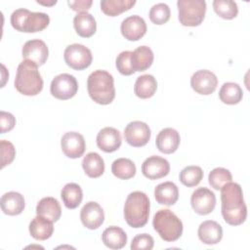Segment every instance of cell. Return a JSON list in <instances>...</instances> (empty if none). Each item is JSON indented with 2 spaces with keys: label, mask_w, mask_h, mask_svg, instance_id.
Segmentation results:
<instances>
[{
  "label": "cell",
  "mask_w": 250,
  "mask_h": 250,
  "mask_svg": "<svg viewBox=\"0 0 250 250\" xmlns=\"http://www.w3.org/2000/svg\"><path fill=\"white\" fill-rule=\"evenodd\" d=\"M82 168L88 177L99 178L104 172V162L99 153L89 152L82 160Z\"/></svg>",
  "instance_id": "cell-28"
},
{
  "label": "cell",
  "mask_w": 250,
  "mask_h": 250,
  "mask_svg": "<svg viewBox=\"0 0 250 250\" xmlns=\"http://www.w3.org/2000/svg\"><path fill=\"white\" fill-rule=\"evenodd\" d=\"M170 8L165 3H157L153 5L149 11V20L154 24L160 25L166 23L170 19Z\"/></svg>",
  "instance_id": "cell-37"
},
{
  "label": "cell",
  "mask_w": 250,
  "mask_h": 250,
  "mask_svg": "<svg viewBox=\"0 0 250 250\" xmlns=\"http://www.w3.org/2000/svg\"><path fill=\"white\" fill-rule=\"evenodd\" d=\"M203 179V171L199 166L190 165L185 167L180 173L181 183L188 188L197 186Z\"/></svg>",
  "instance_id": "cell-35"
},
{
  "label": "cell",
  "mask_w": 250,
  "mask_h": 250,
  "mask_svg": "<svg viewBox=\"0 0 250 250\" xmlns=\"http://www.w3.org/2000/svg\"><path fill=\"white\" fill-rule=\"evenodd\" d=\"M73 25L76 33L84 38L94 35L97 29L95 18L87 12L78 13L73 19Z\"/></svg>",
  "instance_id": "cell-23"
},
{
  "label": "cell",
  "mask_w": 250,
  "mask_h": 250,
  "mask_svg": "<svg viewBox=\"0 0 250 250\" xmlns=\"http://www.w3.org/2000/svg\"><path fill=\"white\" fill-rule=\"evenodd\" d=\"M80 219L84 227L89 229H99L104 221V213L99 203L87 202L80 211Z\"/></svg>",
  "instance_id": "cell-16"
},
{
  "label": "cell",
  "mask_w": 250,
  "mask_h": 250,
  "mask_svg": "<svg viewBox=\"0 0 250 250\" xmlns=\"http://www.w3.org/2000/svg\"><path fill=\"white\" fill-rule=\"evenodd\" d=\"M222 215L225 222L230 226H239L245 222L247 207L243 199L239 184L229 182L221 188Z\"/></svg>",
  "instance_id": "cell-1"
},
{
  "label": "cell",
  "mask_w": 250,
  "mask_h": 250,
  "mask_svg": "<svg viewBox=\"0 0 250 250\" xmlns=\"http://www.w3.org/2000/svg\"><path fill=\"white\" fill-rule=\"evenodd\" d=\"M0 124H1V134L11 131L16 125V118L10 112L1 110L0 112Z\"/></svg>",
  "instance_id": "cell-41"
},
{
  "label": "cell",
  "mask_w": 250,
  "mask_h": 250,
  "mask_svg": "<svg viewBox=\"0 0 250 250\" xmlns=\"http://www.w3.org/2000/svg\"><path fill=\"white\" fill-rule=\"evenodd\" d=\"M154 197L159 204L174 205L179 198L178 187L172 182H164L154 188Z\"/></svg>",
  "instance_id": "cell-22"
},
{
  "label": "cell",
  "mask_w": 250,
  "mask_h": 250,
  "mask_svg": "<svg viewBox=\"0 0 250 250\" xmlns=\"http://www.w3.org/2000/svg\"><path fill=\"white\" fill-rule=\"evenodd\" d=\"M102 239L106 247L110 249H121L126 245L127 234L121 228L111 226L103 231Z\"/></svg>",
  "instance_id": "cell-26"
},
{
  "label": "cell",
  "mask_w": 250,
  "mask_h": 250,
  "mask_svg": "<svg viewBox=\"0 0 250 250\" xmlns=\"http://www.w3.org/2000/svg\"><path fill=\"white\" fill-rule=\"evenodd\" d=\"M64 62L75 70H83L92 63V53L89 48L82 44L68 45L63 53Z\"/></svg>",
  "instance_id": "cell-8"
},
{
  "label": "cell",
  "mask_w": 250,
  "mask_h": 250,
  "mask_svg": "<svg viewBox=\"0 0 250 250\" xmlns=\"http://www.w3.org/2000/svg\"><path fill=\"white\" fill-rule=\"evenodd\" d=\"M131 51H123L116 58V67L117 70L123 75L134 74L135 71L131 64Z\"/></svg>",
  "instance_id": "cell-38"
},
{
  "label": "cell",
  "mask_w": 250,
  "mask_h": 250,
  "mask_svg": "<svg viewBox=\"0 0 250 250\" xmlns=\"http://www.w3.org/2000/svg\"><path fill=\"white\" fill-rule=\"evenodd\" d=\"M198 237L207 245L217 244L223 237V229L221 225L215 221L207 220L200 224L198 227Z\"/></svg>",
  "instance_id": "cell-20"
},
{
  "label": "cell",
  "mask_w": 250,
  "mask_h": 250,
  "mask_svg": "<svg viewBox=\"0 0 250 250\" xmlns=\"http://www.w3.org/2000/svg\"><path fill=\"white\" fill-rule=\"evenodd\" d=\"M149 199L143 191L131 192L124 204V218L127 224L135 229L146 225L149 216Z\"/></svg>",
  "instance_id": "cell-3"
},
{
  "label": "cell",
  "mask_w": 250,
  "mask_h": 250,
  "mask_svg": "<svg viewBox=\"0 0 250 250\" xmlns=\"http://www.w3.org/2000/svg\"><path fill=\"white\" fill-rule=\"evenodd\" d=\"M90 98L99 104H109L115 98L113 76L106 70L93 71L87 79Z\"/></svg>",
  "instance_id": "cell-2"
},
{
  "label": "cell",
  "mask_w": 250,
  "mask_h": 250,
  "mask_svg": "<svg viewBox=\"0 0 250 250\" xmlns=\"http://www.w3.org/2000/svg\"><path fill=\"white\" fill-rule=\"evenodd\" d=\"M1 209L9 216H16L21 214L24 209V198L17 191H9L2 195L1 197Z\"/></svg>",
  "instance_id": "cell-21"
},
{
  "label": "cell",
  "mask_w": 250,
  "mask_h": 250,
  "mask_svg": "<svg viewBox=\"0 0 250 250\" xmlns=\"http://www.w3.org/2000/svg\"><path fill=\"white\" fill-rule=\"evenodd\" d=\"M15 87L18 92L24 96H36L43 89V79L38 70V65L24 60L17 69Z\"/></svg>",
  "instance_id": "cell-4"
},
{
  "label": "cell",
  "mask_w": 250,
  "mask_h": 250,
  "mask_svg": "<svg viewBox=\"0 0 250 250\" xmlns=\"http://www.w3.org/2000/svg\"><path fill=\"white\" fill-rule=\"evenodd\" d=\"M93 1L92 0H76V1H67L68 6L75 12L81 13L86 12L90 9Z\"/></svg>",
  "instance_id": "cell-42"
},
{
  "label": "cell",
  "mask_w": 250,
  "mask_h": 250,
  "mask_svg": "<svg viewBox=\"0 0 250 250\" xmlns=\"http://www.w3.org/2000/svg\"><path fill=\"white\" fill-rule=\"evenodd\" d=\"M157 89V82L151 74H144L137 78L134 86V92L141 99L152 97Z\"/></svg>",
  "instance_id": "cell-30"
},
{
  "label": "cell",
  "mask_w": 250,
  "mask_h": 250,
  "mask_svg": "<svg viewBox=\"0 0 250 250\" xmlns=\"http://www.w3.org/2000/svg\"><path fill=\"white\" fill-rule=\"evenodd\" d=\"M213 9L219 17L225 20H232L238 14L237 4L232 0H214Z\"/></svg>",
  "instance_id": "cell-34"
},
{
  "label": "cell",
  "mask_w": 250,
  "mask_h": 250,
  "mask_svg": "<svg viewBox=\"0 0 250 250\" xmlns=\"http://www.w3.org/2000/svg\"><path fill=\"white\" fill-rule=\"evenodd\" d=\"M177 7L179 21L184 26H198L203 21L206 13L204 0H179Z\"/></svg>",
  "instance_id": "cell-7"
},
{
  "label": "cell",
  "mask_w": 250,
  "mask_h": 250,
  "mask_svg": "<svg viewBox=\"0 0 250 250\" xmlns=\"http://www.w3.org/2000/svg\"><path fill=\"white\" fill-rule=\"evenodd\" d=\"M150 135L148 125L142 121H132L124 129L125 141L135 147L146 146L150 139Z\"/></svg>",
  "instance_id": "cell-10"
},
{
  "label": "cell",
  "mask_w": 250,
  "mask_h": 250,
  "mask_svg": "<svg viewBox=\"0 0 250 250\" xmlns=\"http://www.w3.org/2000/svg\"><path fill=\"white\" fill-rule=\"evenodd\" d=\"M190 86L200 95H210L218 86V78L212 71L200 69L192 74L190 78Z\"/></svg>",
  "instance_id": "cell-12"
},
{
  "label": "cell",
  "mask_w": 250,
  "mask_h": 250,
  "mask_svg": "<svg viewBox=\"0 0 250 250\" xmlns=\"http://www.w3.org/2000/svg\"><path fill=\"white\" fill-rule=\"evenodd\" d=\"M152 226L159 236L168 242L178 240L183 233L182 221L169 209L158 210L153 216Z\"/></svg>",
  "instance_id": "cell-6"
},
{
  "label": "cell",
  "mask_w": 250,
  "mask_h": 250,
  "mask_svg": "<svg viewBox=\"0 0 250 250\" xmlns=\"http://www.w3.org/2000/svg\"><path fill=\"white\" fill-rule=\"evenodd\" d=\"M21 55L24 60L30 61L38 66L43 65L49 56V50L46 43L40 39L26 41L21 49Z\"/></svg>",
  "instance_id": "cell-13"
},
{
  "label": "cell",
  "mask_w": 250,
  "mask_h": 250,
  "mask_svg": "<svg viewBox=\"0 0 250 250\" xmlns=\"http://www.w3.org/2000/svg\"><path fill=\"white\" fill-rule=\"evenodd\" d=\"M180 142L181 138L177 130L173 128H164L156 136L155 145L160 152L170 154L178 149Z\"/></svg>",
  "instance_id": "cell-19"
},
{
  "label": "cell",
  "mask_w": 250,
  "mask_h": 250,
  "mask_svg": "<svg viewBox=\"0 0 250 250\" xmlns=\"http://www.w3.org/2000/svg\"><path fill=\"white\" fill-rule=\"evenodd\" d=\"M231 173L228 169L222 167H217L213 169L208 176L209 185L216 190L221 189L223 186L231 182Z\"/></svg>",
  "instance_id": "cell-36"
},
{
  "label": "cell",
  "mask_w": 250,
  "mask_h": 250,
  "mask_svg": "<svg viewBox=\"0 0 250 250\" xmlns=\"http://www.w3.org/2000/svg\"><path fill=\"white\" fill-rule=\"evenodd\" d=\"M169 162L158 155H152L146 158L142 164L144 176L149 180H158L169 174Z\"/></svg>",
  "instance_id": "cell-15"
},
{
  "label": "cell",
  "mask_w": 250,
  "mask_h": 250,
  "mask_svg": "<svg viewBox=\"0 0 250 250\" xmlns=\"http://www.w3.org/2000/svg\"><path fill=\"white\" fill-rule=\"evenodd\" d=\"M153 52L147 46H140L132 52L131 64L134 71H145L153 62Z\"/></svg>",
  "instance_id": "cell-27"
},
{
  "label": "cell",
  "mask_w": 250,
  "mask_h": 250,
  "mask_svg": "<svg viewBox=\"0 0 250 250\" xmlns=\"http://www.w3.org/2000/svg\"><path fill=\"white\" fill-rule=\"evenodd\" d=\"M37 3L38 4H41V5H44V6H53V5H55L56 3H57V1L56 0H53V1H51V2H44V1H37Z\"/></svg>",
  "instance_id": "cell-43"
},
{
  "label": "cell",
  "mask_w": 250,
  "mask_h": 250,
  "mask_svg": "<svg viewBox=\"0 0 250 250\" xmlns=\"http://www.w3.org/2000/svg\"><path fill=\"white\" fill-rule=\"evenodd\" d=\"M111 172L115 177L121 180H129L135 176L136 166L134 162L128 158H118L113 161Z\"/></svg>",
  "instance_id": "cell-33"
},
{
  "label": "cell",
  "mask_w": 250,
  "mask_h": 250,
  "mask_svg": "<svg viewBox=\"0 0 250 250\" xmlns=\"http://www.w3.org/2000/svg\"><path fill=\"white\" fill-rule=\"evenodd\" d=\"M61 197L66 208L75 209L80 205L83 199V191L79 185L75 183H68L62 188Z\"/></svg>",
  "instance_id": "cell-29"
},
{
  "label": "cell",
  "mask_w": 250,
  "mask_h": 250,
  "mask_svg": "<svg viewBox=\"0 0 250 250\" xmlns=\"http://www.w3.org/2000/svg\"><path fill=\"white\" fill-rule=\"evenodd\" d=\"M153 238L147 233H141L136 235L131 242L132 250H151L153 248Z\"/></svg>",
  "instance_id": "cell-40"
},
{
  "label": "cell",
  "mask_w": 250,
  "mask_h": 250,
  "mask_svg": "<svg viewBox=\"0 0 250 250\" xmlns=\"http://www.w3.org/2000/svg\"><path fill=\"white\" fill-rule=\"evenodd\" d=\"M190 203L195 213L198 215H208L216 206V196L209 188H198L192 192Z\"/></svg>",
  "instance_id": "cell-11"
},
{
  "label": "cell",
  "mask_w": 250,
  "mask_h": 250,
  "mask_svg": "<svg viewBox=\"0 0 250 250\" xmlns=\"http://www.w3.org/2000/svg\"><path fill=\"white\" fill-rule=\"evenodd\" d=\"M120 29L125 39L129 41H137L146 34V23L142 17L134 15L122 21Z\"/></svg>",
  "instance_id": "cell-17"
},
{
  "label": "cell",
  "mask_w": 250,
  "mask_h": 250,
  "mask_svg": "<svg viewBox=\"0 0 250 250\" xmlns=\"http://www.w3.org/2000/svg\"><path fill=\"white\" fill-rule=\"evenodd\" d=\"M135 4V0H103L101 1V9L106 16L115 17L130 10Z\"/></svg>",
  "instance_id": "cell-32"
},
{
  "label": "cell",
  "mask_w": 250,
  "mask_h": 250,
  "mask_svg": "<svg viewBox=\"0 0 250 250\" xmlns=\"http://www.w3.org/2000/svg\"><path fill=\"white\" fill-rule=\"evenodd\" d=\"M122 144L120 132L113 127H104L97 135V146L104 152L117 150Z\"/></svg>",
  "instance_id": "cell-18"
},
{
  "label": "cell",
  "mask_w": 250,
  "mask_h": 250,
  "mask_svg": "<svg viewBox=\"0 0 250 250\" xmlns=\"http://www.w3.org/2000/svg\"><path fill=\"white\" fill-rule=\"evenodd\" d=\"M78 83L73 75L62 73L57 75L51 82L50 91L53 97L59 100H68L75 96Z\"/></svg>",
  "instance_id": "cell-9"
},
{
  "label": "cell",
  "mask_w": 250,
  "mask_h": 250,
  "mask_svg": "<svg viewBox=\"0 0 250 250\" xmlns=\"http://www.w3.org/2000/svg\"><path fill=\"white\" fill-rule=\"evenodd\" d=\"M52 221L42 217L36 216L29 224V233L36 240H46L50 238L54 231Z\"/></svg>",
  "instance_id": "cell-24"
},
{
  "label": "cell",
  "mask_w": 250,
  "mask_h": 250,
  "mask_svg": "<svg viewBox=\"0 0 250 250\" xmlns=\"http://www.w3.org/2000/svg\"><path fill=\"white\" fill-rule=\"evenodd\" d=\"M241 87L234 82H226L219 91L220 100L226 104H236L242 100Z\"/></svg>",
  "instance_id": "cell-31"
},
{
  "label": "cell",
  "mask_w": 250,
  "mask_h": 250,
  "mask_svg": "<svg viewBox=\"0 0 250 250\" xmlns=\"http://www.w3.org/2000/svg\"><path fill=\"white\" fill-rule=\"evenodd\" d=\"M50 23L47 14L31 12L27 9H17L11 15L12 26L21 32H38L45 29Z\"/></svg>",
  "instance_id": "cell-5"
},
{
  "label": "cell",
  "mask_w": 250,
  "mask_h": 250,
  "mask_svg": "<svg viewBox=\"0 0 250 250\" xmlns=\"http://www.w3.org/2000/svg\"><path fill=\"white\" fill-rule=\"evenodd\" d=\"M1 168L12 163L16 156V149L14 145L6 140H1Z\"/></svg>",
  "instance_id": "cell-39"
},
{
  "label": "cell",
  "mask_w": 250,
  "mask_h": 250,
  "mask_svg": "<svg viewBox=\"0 0 250 250\" xmlns=\"http://www.w3.org/2000/svg\"><path fill=\"white\" fill-rule=\"evenodd\" d=\"M36 214L52 222H57L62 215V208L59 201L51 196L42 198L36 206Z\"/></svg>",
  "instance_id": "cell-25"
},
{
  "label": "cell",
  "mask_w": 250,
  "mask_h": 250,
  "mask_svg": "<svg viewBox=\"0 0 250 250\" xmlns=\"http://www.w3.org/2000/svg\"><path fill=\"white\" fill-rule=\"evenodd\" d=\"M62 150L69 158H79L83 155L86 144L83 136L78 132H67L61 140Z\"/></svg>",
  "instance_id": "cell-14"
}]
</instances>
